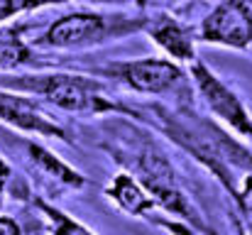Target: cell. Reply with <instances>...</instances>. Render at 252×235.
Returning a JSON list of instances; mask_svg holds the SVG:
<instances>
[{
    "label": "cell",
    "instance_id": "cell-12",
    "mask_svg": "<svg viewBox=\"0 0 252 235\" xmlns=\"http://www.w3.org/2000/svg\"><path fill=\"white\" fill-rule=\"evenodd\" d=\"M37 208H39V213H42V218H44V223H47L52 235H98L95 231H91L88 226H84L76 218H71L66 211L57 208L49 201L37 199Z\"/></svg>",
    "mask_w": 252,
    "mask_h": 235
},
{
    "label": "cell",
    "instance_id": "cell-6",
    "mask_svg": "<svg viewBox=\"0 0 252 235\" xmlns=\"http://www.w3.org/2000/svg\"><path fill=\"white\" fill-rule=\"evenodd\" d=\"M198 42L250 49L252 47V0H220L198 25Z\"/></svg>",
    "mask_w": 252,
    "mask_h": 235
},
{
    "label": "cell",
    "instance_id": "cell-3",
    "mask_svg": "<svg viewBox=\"0 0 252 235\" xmlns=\"http://www.w3.org/2000/svg\"><path fill=\"white\" fill-rule=\"evenodd\" d=\"M147 15L140 12H103V10H76L54 20L37 39L39 49L54 52H86L130 34L145 32Z\"/></svg>",
    "mask_w": 252,
    "mask_h": 235
},
{
    "label": "cell",
    "instance_id": "cell-2",
    "mask_svg": "<svg viewBox=\"0 0 252 235\" xmlns=\"http://www.w3.org/2000/svg\"><path fill=\"white\" fill-rule=\"evenodd\" d=\"M0 88L20 96H37L44 103L71 115H105L120 113L140 118L135 108L120 101H110L103 93V83L93 76L71 71H30V74H0Z\"/></svg>",
    "mask_w": 252,
    "mask_h": 235
},
{
    "label": "cell",
    "instance_id": "cell-16",
    "mask_svg": "<svg viewBox=\"0 0 252 235\" xmlns=\"http://www.w3.org/2000/svg\"><path fill=\"white\" fill-rule=\"evenodd\" d=\"M159 2H179V0H159Z\"/></svg>",
    "mask_w": 252,
    "mask_h": 235
},
{
    "label": "cell",
    "instance_id": "cell-11",
    "mask_svg": "<svg viewBox=\"0 0 252 235\" xmlns=\"http://www.w3.org/2000/svg\"><path fill=\"white\" fill-rule=\"evenodd\" d=\"M47 67H49V62L42 59L20 37H15V34L0 37V74H10V71H20V69L44 71Z\"/></svg>",
    "mask_w": 252,
    "mask_h": 235
},
{
    "label": "cell",
    "instance_id": "cell-14",
    "mask_svg": "<svg viewBox=\"0 0 252 235\" xmlns=\"http://www.w3.org/2000/svg\"><path fill=\"white\" fill-rule=\"evenodd\" d=\"M0 235H27V233H25V228H22L15 218L0 216Z\"/></svg>",
    "mask_w": 252,
    "mask_h": 235
},
{
    "label": "cell",
    "instance_id": "cell-1",
    "mask_svg": "<svg viewBox=\"0 0 252 235\" xmlns=\"http://www.w3.org/2000/svg\"><path fill=\"white\" fill-rule=\"evenodd\" d=\"M113 155L127 169V174L159 203V208L167 216H171L179 223L184 221V226L191 228L196 235H216L206 226L203 216L193 208L184 189L179 186L176 174L164 152L157 150V145L150 137L132 130V140L125 137Z\"/></svg>",
    "mask_w": 252,
    "mask_h": 235
},
{
    "label": "cell",
    "instance_id": "cell-7",
    "mask_svg": "<svg viewBox=\"0 0 252 235\" xmlns=\"http://www.w3.org/2000/svg\"><path fill=\"white\" fill-rule=\"evenodd\" d=\"M20 157H22V164L27 167L30 176L37 181L39 189H44L52 199L57 196H64L69 191H81L86 184V176L74 169L71 164H66L64 159H59V155L49 152L47 147L32 142V140H15Z\"/></svg>",
    "mask_w": 252,
    "mask_h": 235
},
{
    "label": "cell",
    "instance_id": "cell-8",
    "mask_svg": "<svg viewBox=\"0 0 252 235\" xmlns=\"http://www.w3.org/2000/svg\"><path fill=\"white\" fill-rule=\"evenodd\" d=\"M105 196L125 213L135 216V218H142L147 223H152L155 228H162L169 235H196L191 228H186L184 223L174 221L171 216H167L159 203L127 174V171H120L113 176V181L105 186Z\"/></svg>",
    "mask_w": 252,
    "mask_h": 235
},
{
    "label": "cell",
    "instance_id": "cell-9",
    "mask_svg": "<svg viewBox=\"0 0 252 235\" xmlns=\"http://www.w3.org/2000/svg\"><path fill=\"white\" fill-rule=\"evenodd\" d=\"M0 120L20 133H30V135H39V137H52V140H62V142H71L69 133L54 120L49 118L34 101L20 96V93H10L0 88Z\"/></svg>",
    "mask_w": 252,
    "mask_h": 235
},
{
    "label": "cell",
    "instance_id": "cell-4",
    "mask_svg": "<svg viewBox=\"0 0 252 235\" xmlns=\"http://www.w3.org/2000/svg\"><path fill=\"white\" fill-rule=\"evenodd\" d=\"M88 76L108 78L140 96H184L189 93V74L167 57L115 59L88 69Z\"/></svg>",
    "mask_w": 252,
    "mask_h": 235
},
{
    "label": "cell",
    "instance_id": "cell-13",
    "mask_svg": "<svg viewBox=\"0 0 252 235\" xmlns=\"http://www.w3.org/2000/svg\"><path fill=\"white\" fill-rule=\"evenodd\" d=\"M64 2H69V0H0V22L17 17L22 12H32V10H39L47 5H64Z\"/></svg>",
    "mask_w": 252,
    "mask_h": 235
},
{
    "label": "cell",
    "instance_id": "cell-5",
    "mask_svg": "<svg viewBox=\"0 0 252 235\" xmlns=\"http://www.w3.org/2000/svg\"><path fill=\"white\" fill-rule=\"evenodd\" d=\"M189 76H191V83L196 86L198 96L203 98L206 108L223 125H228L235 135L250 137L252 140V115H250V110L245 108L243 98L218 76L216 71H211L201 59H196L191 64Z\"/></svg>",
    "mask_w": 252,
    "mask_h": 235
},
{
    "label": "cell",
    "instance_id": "cell-10",
    "mask_svg": "<svg viewBox=\"0 0 252 235\" xmlns=\"http://www.w3.org/2000/svg\"><path fill=\"white\" fill-rule=\"evenodd\" d=\"M145 34L167 54L174 64H193L196 62V42L198 34L191 25H184L181 20L171 15H147Z\"/></svg>",
    "mask_w": 252,
    "mask_h": 235
},
{
    "label": "cell",
    "instance_id": "cell-15",
    "mask_svg": "<svg viewBox=\"0 0 252 235\" xmlns=\"http://www.w3.org/2000/svg\"><path fill=\"white\" fill-rule=\"evenodd\" d=\"M7 176H10V169H7V164L0 159V194H2V189H5V181H7Z\"/></svg>",
    "mask_w": 252,
    "mask_h": 235
}]
</instances>
